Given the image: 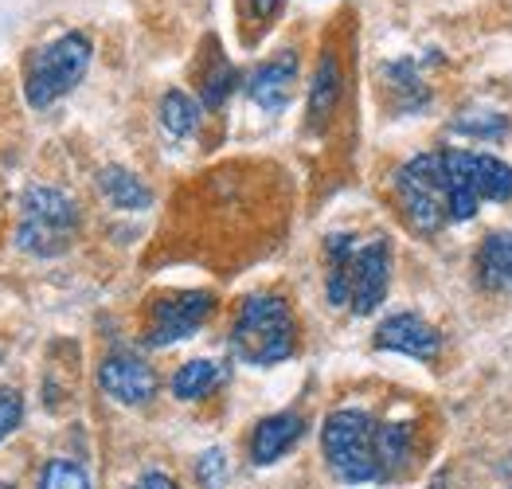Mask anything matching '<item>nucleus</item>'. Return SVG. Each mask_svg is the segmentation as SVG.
I'll list each match as a JSON object with an SVG mask.
<instances>
[{"instance_id": "1", "label": "nucleus", "mask_w": 512, "mask_h": 489, "mask_svg": "<svg viewBox=\"0 0 512 489\" xmlns=\"http://www.w3.org/2000/svg\"><path fill=\"white\" fill-rule=\"evenodd\" d=\"M325 294L333 306H348L352 313H372L387 298L391 286V247L387 239L356 243L348 231L325 239Z\"/></svg>"}, {"instance_id": "2", "label": "nucleus", "mask_w": 512, "mask_h": 489, "mask_svg": "<svg viewBox=\"0 0 512 489\" xmlns=\"http://www.w3.org/2000/svg\"><path fill=\"white\" fill-rule=\"evenodd\" d=\"M231 353L243 364L270 368L298 353V321L282 294H251L235 313L231 325Z\"/></svg>"}, {"instance_id": "3", "label": "nucleus", "mask_w": 512, "mask_h": 489, "mask_svg": "<svg viewBox=\"0 0 512 489\" xmlns=\"http://www.w3.org/2000/svg\"><path fill=\"white\" fill-rule=\"evenodd\" d=\"M79 223H83V212L71 192L55 188V184H32L20 200L16 247L36 259H59L71 251Z\"/></svg>"}, {"instance_id": "4", "label": "nucleus", "mask_w": 512, "mask_h": 489, "mask_svg": "<svg viewBox=\"0 0 512 489\" xmlns=\"http://www.w3.org/2000/svg\"><path fill=\"white\" fill-rule=\"evenodd\" d=\"M376 423L360 407H341L325 419L321 427V450L329 470L341 478L344 486H368L384 482L380 478V458H376Z\"/></svg>"}, {"instance_id": "5", "label": "nucleus", "mask_w": 512, "mask_h": 489, "mask_svg": "<svg viewBox=\"0 0 512 489\" xmlns=\"http://www.w3.org/2000/svg\"><path fill=\"white\" fill-rule=\"evenodd\" d=\"M90 59H94L90 36H86V32H63L59 40H51V44L40 47V51L28 59V71H24V98H28L36 110L55 106L59 98H67V94L86 79Z\"/></svg>"}, {"instance_id": "6", "label": "nucleus", "mask_w": 512, "mask_h": 489, "mask_svg": "<svg viewBox=\"0 0 512 489\" xmlns=\"http://www.w3.org/2000/svg\"><path fill=\"white\" fill-rule=\"evenodd\" d=\"M395 192L415 231H438L450 223V184L442 153H419L395 173Z\"/></svg>"}, {"instance_id": "7", "label": "nucleus", "mask_w": 512, "mask_h": 489, "mask_svg": "<svg viewBox=\"0 0 512 489\" xmlns=\"http://www.w3.org/2000/svg\"><path fill=\"white\" fill-rule=\"evenodd\" d=\"M215 313L212 290H172L161 294L149 306V321H145V345L149 349H169L176 341H188L192 333H200Z\"/></svg>"}, {"instance_id": "8", "label": "nucleus", "mask_w": 512, "mask_h": 489, "mask_svg": "<svg viewBox=\"0 0 512 489\" xmlns=\"http://www.w3.org/2000/svg\"><path fill=\"white\" fill-rule=\"evenodd\" d=\"M98 388L114 403L145 407L157 396V372L137 353H110L98 364Z\"/></svg>"}, {"instance_id": "9", "label": "nucleus", "mask_w": 512, "mask_h": 489, "mask_svg": "<svg viewBox=\"0 0 512 489\" xmlns=\"http://www.w3.org/2000/svg\"><path fill=\"white\" fill-rule=\"evenodd\" d=\"M298 51H278L274 59H266V63H258L255 71L247 75V98L255 102L258 110H266V114H282L286 106H290V98H294V87H298Z\"/></svg>"}, {"instance_id": "10", "label": "nucleus", "mask_w": 512, "mask_h": 489, "mask_svg": "<svg viewBox=\"0 0 512 489\" xmlns=\"http://www.w3.org/2000/svg\"><path fill=\"white\" fill-rule=\"evenodd\" d=\"M376 349L411 356V360H434L442 349V337L419 313H391L376 329Z\"/></svg>"}, {"instance_id": "11", "label": "nucleus", "mask_w": 512, "mask_h": 489, "mask_svg": "<svg viewBox=\"0 0 512 489\" xmlns=\"http://www.w3.org/2000/svg\"><path fill=\"white\" fill-rule=\"evenodd\" d=\"M305 435V419L298 411H278L258 419L251 431V462L255 466H274L278 458H286Z\"/></svg>"}, {"instance_id": "12", "label": "nucleus", "mask_w": 512, "mask_h": 489, "mask_svg": "<svg viewBox=\"0 0 512 489\" xmlns=\"http://www.w3.org/2000/svg\"><path fill=\"white\" fill-rule=\"evenodd\" d=\"M458 161H462V173L470 180L473 196L485 204H505L512 200V165L493 157V153H473V149H458Z\"/></svg>"}, {"instance_id": "13", "label": "nucleus", "mask_w": 512, "mask_h": 489, "mask_svg": "<svg viewBox=\"0 0 512 489\" xmlns=\"http://www.w3.org/2000/svg\"><path fill=\"white\" fill-rule=\"evenodd\" d=\"M341 94H344L341 59L333 51H325L317 59V71H313V83H309V126L313 130H325L329 126V118L341 106Z\"/></svg>"}, {"instance_id": "14", "label": "nucleus", "mask_w": 512, "mask_h": 489, "mask_svg": "<svg viewBox=\"0 0 512 489\" xmlns=\"http://www.w3.org/2000/svg\"><path fill=\"white\" fill-rule=\"evenodd\" d=\"M376 458H380V478L395 482L411 470L415 462V427L411 423H376Z\"/></svg>"}, {"instance_id": "15", "label": "nucleus", "mask_w": 512, "mask_h": 489, "mask_svg": "<svg viewBox=\"0 0 512 489\" xmlns=\"http://www.w3.org/2000/svg\"><path fill=\"white\" fill-rule=\"evenodd\" d=\"M98 192H102L114 208H122V212H141V208L153 204L149 184L137 177V173L122 169V165H110V169L98 173Z\"/></svg>"}, {"instance_id": "16", "label": "nucleus", "mask_w": 512, "mask_h": 489, "mask_svg": "<svg viewBox=\"0 0 512 489\" xmlns=\"http://www.w3.org/2000/svg\"><path fill=\"white\" fill-rule=\"evenodd\" d=\"M477 274H481V286L489 290H512V231L485 235L477 251Z\"/></svg>"}, {"instance_id": "17", "label": "nucleus", "mask_w": 512, "mask_h": 489, "mask_svg": "<svg viewBox=\"0 0 512 489\" xmlns=\"http://www.w3.org/2000/svg\"><path fill=\"white\" fill-rule=\"evenodd\" d=\"M219 384H223V364H215V360H188L172 376V396L180 403H196L204 400L208 392H215Z\"/></svg>"}, {"instance_id": "18", "label": "nucleus", "mask_w": 512, "mask_h": 489, "mask_svg": "<svg viewBox=\"0 0 512 489\" xmlns=\"http://www.w3.org/2000/svg\"><path fill=\"white\" fill-rule=\"evenodd\" d=\"M384 79H387V87H391V94L399 98V110H403V114H415V110H423L430 102V90H427V83L419 79V63H415V59H395V63H387Z\"/></svg>"}, {"instance_id": "19", "label": "nucleus", "mask_w": 512, "mask_h": 489, "mask_svg": "<svg viewBox=\"0 0 512 489\" xmlns=\"http://www.w3.org/2000/svg\"><path fill=\"white\" fill-rule=\"evenodd\" d=\"M157 114H161L165 134L172 137H192L200 130V102L192 94H184V90H169L161 98V110Z\"/></svg>"}, {"instance_id": "20", "label": "nucleus", "mask_w": 512, "mask_h": 489, "mask_svg": "<svg viewBox=\"0 0 512 489\" xmlns=\"http://www.w3.org/2000/svg\"><path fill=\"white\" fill-rule=\"evenodd\" d=\"M454 130L466 137H477V141H501L509 134V118L497 114V110H462L454 118Z\"/></svg>"}, {"instance_id": "21", "label": "nucleus", "mask_w": 512, "mask_h": 489, "mask_svg": "<svg viewBox=\"0 0 512 489\" xmlns=\"http://www.w3.org/2000/svg\"><path fill=\"white\" fill-rule=\"evenodd\" d=\"M239 87V71L223 59V55H215L212 67L204 71V87H200V98H204V106L208 110H219L227 98H231V90Z\"/></svg>"}, {"instance_id": "22", "label": "nucleus", "mask_w": 512, "mask_h": 489, "mask_svg": "<svg viewBox=\"0 0 512 489\" xmlns=\"http://www.w3.org/2000/svg\"><path fill=\"white\" fill-rule=\"evenodd\" d=\"M36 489H90V474L71 458H51V462H43Z\"/></svg>"}, {"instance_id": "23", "label": "nucleus", "mask_w": 512, "mask_h": 489, "mask_svg": "<svg viewBox=\"0 0 512 489\" xmlns=\"http://www.w3.org/2000/svg\"><path fill=\"white\" fill-rule=\"evenodd\" d=\"M227 474H231V466H227V454L212 446V450H204L200 454V462H196V478H200V486L204 489H223L227 486Z\"/></svg>"}, {"instance_id": "24", "label": "nucleus", "mask_w": 512, "mask_h": 489, "mask_svg": "<svg viewBox=\"0 0 512 489\" xmlns=\"http://www.w3.org/2000/svg\"><path fill=\"white\" fill-rule=\"evenodd\" d=\"M24 419V396L16 388H0V443L20 427Z\"/></svg>"}, {"instance_id": "25", "label": "nucleus", "mask_w": 512, "mask_h": 489, "mask_svg": "<svg viewBox=\"0 0 512 489\" xmlns=\"http://www.w3.org/2000/svg\"><path fill=\"white\" fill-rule=\"evenodd\" d=\"M247 8H251V16H255L258 24H270L282 12V0H247Z\"/></svg>"}, {"instance_id": "26", "label": "nucleus", "mask_w": 512, "mask_h": 489, "mask_svg": "<svg viewBox=\"0 0 512 489\" xmlns=\"http://www.w3.org/2000/svg\"><path fill=\"white\" fill-rule=\"evenodd\" d=\"M129 489H180V486L172 482L169 474H157V470H153V474H141Z\"/></svg>"}, {"instance_id": "27", "label": "nucleus", "mask_w": 512, "mask_h": 489, "mask_svg": "<svg viewBox=\"0 0 512 489\" xmlns=\"http://www.w3.org/2000/svg\"><path fill=\"white\" fill-rule=\"evenodd\" d=\"M427 489H446V474H438V478H434Z\"/></svg>"}, {"instance_id": "28", "label": "nucleus", "mask_w": 512, "mask_h": 489, "mask_svg": "<svg viewBox=\"0 0 512 489\" xmlns=\"http://www.w3.org/2000/svg\"><path fill=\"white\" fill-rule=\"evenodd\" d=\"M0 489H20V486H16V482H4V478H0Z\"/></svg>"}]
</instances>
